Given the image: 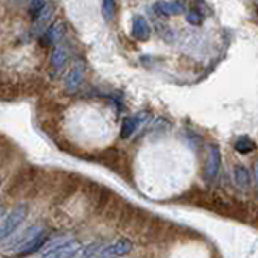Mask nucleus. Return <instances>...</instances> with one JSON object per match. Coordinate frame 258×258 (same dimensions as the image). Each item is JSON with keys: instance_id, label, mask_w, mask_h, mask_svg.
<instances>
[{"instance_id": "9d476101", "label": "nucleus", "mask_w": 258, "mask_h": 258, "mask_svg": "<svg viewBox=\"0 0 258 258\" xmlns=\"http://www.w3.org/2000/svg\"><path fill=\"white\" fill-rule=\"evenodd\" d=\"M81 254V244L76 239H69L68 242H65L63 245H60L58 249H55L49 257H55V258H67V257H74Z\"/></svg>"}, {"instance_id": "6e6552de", "label": "nucleus", "mask_w": 258, "mask_h": 258, "mask_svg": "<svg viewBox=\"0 0 258 258\" xmlns=\"http://www.w3.org/2000/svg\"><path fill=\"white\" fill-rule=\"evenodd\" d=\"M52 15H53V5L45 3V7L40 10V13L34 18V26H33L34 31L37 34H42L45 29H47L50 19H52Z\"/></svg>"}, {"instance_id": "f8f14e48", "label": "nucleus", "mask_w": 258, "mask_h": 258, "mask_svg": "<svg viewBox=\"0 0 258 258\" xmlns=\"http://www.w3.org/2000/svg\"><path fill=\"white\" fill-rule=\"evenodd\" d=\"M133 37L138 40H147L150 37V26L147 19L140 15L133 18Z\"/></svg>"}, {"instance_id": "aec40b11", "label": "nucleus", "mask_w": 258, "mask_h": 258, "mask_svg": "<svg viewBox=\"0 0 258 258\" xmlns=\"http://www.w3.org/2000/svg\"><path fill=\"white\" fill-rule=\"evenodd\" d=\"M254 186L255 189L258 190V161L254 163Z\"/></svg>"}, {"instance_id": "dca6fc26", "label": "nucleus", "mask_w": 258, "mask_h": 258, "mask_svg": "<svg viewBox=\"0 0 258 258\" xmlns=\"http://www.w3.org/2000/svg\"><path fill=\"white\" fill-rule=\"evenodd\" d=\"M102 13L107 21H111L116 15V0H102Z\"/></svg>"}, {"instance_id": "39448f33", "label": "nucleus", "mask_w": 258, "mask_h": 258, "mask_svg": "<svg viewBox=\"0 0 258 258\" xmlns=\"http://www.w3.org/2000/svg\"><path fill=\"white\" fill-rule=\"evenodd\" d=\"M65 28L62 23H53L47 26V29L40 34V45L44 47H50V45H57L63 37Z\"/></svg>"}, {"instance_id": "ddd939ff", "label": "nucleus", "mask_w": 258, "mask_h": 258, "mask_svg": "<svg viewBox=\"0 0 258 258\" xmlns=\"http://www.w3.org/2000/svg\"><path fill=\"white\" fill-rule=\"evenodd\" d=\"M154 10L158 15L171 17V15L183 13L184 12V3L183 2H156L154 5Z\"/></svg>"}, {"instance_id": "1a4fd4ad", "label": "nucleus", "mask_w": 258, "mask_h": 258, "mask_svg": "<svg viewBox=\"0 0 258 258\" xmlns=\"http://www.w3.org/2000/svg\"><path fill=\"white\" fill-rule=\"evenodd\" d=\"M145 113H139L136 116H129V118H124L123 120V124H121V138L123 139H128L131 138L136 131H138V128L140 126V123L145 120Z\"/></svg>"}, {"instance_id": "6ab92c4d", "label": "nucleus", "mask_w": 258, "mask_h": 258, "mask_svg": "<svg viewBox=\"0 0 258 258\" xmlns=\"http://www.w3.org/2000/svg\"><path fill=\"white\" fill-rule=\"evenodd\" d=\"M44 7H45V0H31V3H29V13H31L33 19L37 17Z\"/></svg>"}, {"instance_id": "423d86ee", "label": "nucleus", "mask_w": 258, "mask_h": 258, "mask_svg": "<svg viewBox=\"0 0 258 258\" xmlns=\"http://www.w3.org/2000/svg\"><path fill=\"white\" fill-rule=\"evenodd\" d=\"M67 50H65V47L62 44H57L52 50V55H50V74L52 76H57L60 71L63 69L65 63H67Z\"/></svg>"}, {"instance_id": "7ed1b4c3", "label": "nucleus", "mask_w": 258, "mask_h": 258, "mask_svg": "<svg viewBox=\"0 0 258 258\" xmlns=\"http://www.w3.org/2000/svg\"><path fill=\"white\" fill-rule=\"evenodd\" d=\"M83 79H84V65L81 62H76L68 71L67 78H65V89H67V92L68 94L78 92V89L83 84Z\"/></svg>"}, {"instance_id": "4468645a", "label": "nucleus", "mask_w": 258, "mask_h": 258, "mask_svg": "<svg viewBox=\"0 0 258 258\" xmlns=\"http://www.w3.org/2000/svg\"><path fill=\"white\" fill-rule=\"evenodd\" d=\"M234 181H236V184L242 187V189H247V187L250 186V174H249V171H247L245 166H236V170H234Z\"/></svg>"}, {"instance_id": "2eb2a0df", "label": "nucleus", "mask_w": 258, "mask_h": 258, "mask_svg": "<svg viewBox=\"0 0 258 258\" xmlns=\"http://www.w3.org/2000/svg\"><path fill=\"white\" fill-rule=\"evenodd\" d=\"M234 149H236L237 154L247 155V154H250V152L255 150V142L250 138H247V136H242V138H239L236 140Z\"/></svg>"}, {"instance_id": "f03ea898", "label": "nucleus", "mask_w": 258, "mask_h": 258, "mask_svg": "<svg viewBox=\"0 0 258 258\" xmlns=\"http://www.w3.org/2000/svg\"><path fill=\"white\" fill-rule=\"evenodd\" d=\"M205 152H206V158H205L204 176L208 183H213L221 168V152L216 144H208Z\"/></svg>"}, {"instance_id": "20e7f679", "label": "nucleus", "mask_w": 258, "mask_h": 258, "mask_svg": "<svg viewBox=\"0 0 258 258\" xmlns=\"http://www.w3.org/2000/svg\"><path fill=\"white\" fill-rule=\"evenodd\" d=\"M133 250V242L129 239H118L111 244L103 245V249L100 250L99 257H121L126 255Z\"/></svg>"}, {"instance_id": "f3484780", "label": "nucleus", "mask_w": 258, "mask_h": 258, "mask_svg": "<svg viewBox=\"0 0 258 258\" xmlns=\"http://www.w3.org/2000/svg\"><path fill=\"white\" fill-rule=\"evenodd\" d=\"M103 249V245L100 244V242H94V244H89L86 245V249L81 252V255L83 257H95L100 254V250Z\"/></svg>"}, {"instance_id": "4be33fe9", "label": "nucleus", "mask_w": 258, "mask_h": 258, "mask_svg": "<svg viewBox=\"0 0 258 258\" xmlns=\"http://www.w3.org/2000/svg\"><path fill=\"white\" fill-rule=\"evenodd\" d=\"M15 2H17V3H23L24 0H15Z\"/></svg>"}, {"instance_id": "f257e3e1", "label": "nucleus", "mask_w": 258, "mask_h": 258, "mask_svg": "<svg viewBox=\"0 0 258 258\" xmlns=\"http://www.w3.org/2000/svg\"><path fill=\"white\" fill-rule=\"evenodd\" d=\"M26 216L28 205H17L8 215H5V218L0 223V242L13 236L18 231V227L23 224V221L26 220Z\"/></svg>"}, {"instance_id": "9b49d317", "label": "nucleus", "mask_w": 258, "mask_h": 258, "mask_svg": "<svg viewBox=\"0 0 258 258\" xmlns=\"http://www.w3.org/2000/svg\"><path fill=\"white\" fill-rule=\"evenodd\" d=\"M40 231V227L39 226H31L29 229H26L24 232H19V234L15 237V239L10 241V245H8V249H13L15 252H18L21 247H24L28 244L29 241L33 239L34 236L37 234V232Z\"/></svg>"}, {"instance_id": "412c9836", "label": "nucleus", "mask_w": 258, "mask_h": 258, "mask_svg": "<svg viewBox=\"0 0 258 258\" xmlns=\"http://www.w3.org/2000/svg\"><path fill=\"white\" fill-rule=\"evenodd\" d=\"M3 216H5V208H3V206H0V220H2Z\"/></svg>"}, {"instance_id": "0eeeda50", "label": "nucleus", "mask_w": 258, "mask_h": 258, "mask_svg": "<svg viewBox=\"0 0 258 258\" xmlns=\"http://www.w3.org/2000/svg\"><path fill=\"white\" fill-rule=\"evenodd\" d=\"M45 242H47V232L40 229L37 234L28 242L26 245L21 247V249L17 252V254H19V255H31V254H36V252L42 250V247H44Z\"/></svg>"}, {"instance_id": "a211bd4d", "label": "nucleus", "mask_w": 258, "mask_h": 258, "mask_svg": "<svg viewBox=\"0 0 258 258\" xmlns=\"http://www.w3.org/2000/svg\"><path fill=\"white\" fill-rule=\"evenodd\" d=\"M186 21L197 26V24H202L204 17H202V13L199 12V10H189V12L186 13Z\"/></svg>"}]
</instances>
